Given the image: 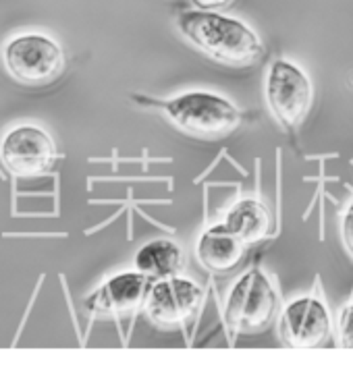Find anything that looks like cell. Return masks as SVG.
Wrapping results in <instances>:
<instances>
[{"mask_svg": "<svg viewBox=\"0 0 353 365\" xmlns=\"http://www.w3.org/2000/svg\"><path fill=\"white\" fill-rule=\"evenodd\" d=\"M179 31L212 61L229 67H245L264 54L254 29L218 11H185L177 17Z\"/></svg>", "mask_w": 353, "mask_h": 365, "instance_id": "cell-1", "label": "cell"}, {"mask_svg": "<svg viewBox=\"0 0 353 365\" xmlns=\"http://www.w3.org/2000/svg\"><path fill=\"white\" fill-rule=\"evenodd\" d=\"M133 100L160 110L177 129L198 139H222L237 131L243 120L231 100L208 91H189L168 100L135 96Z\"/></svg>", "mask_w": 353, "mask_h": 365, "instance_id": "cell-2", "label": "cell"}, {"mask_svg": "<svg viewBox=\"0 0 353 365\" xmlns=\"http://www.w3.org/2000/svg\"><path fill=\"white\" fill-rule=\"evenodd\" d=\"M279 312V295L270 278L262 268H252L243 274L231 289L225 305V328L233 336L258 334L275 319Z\"/></svg>", "mask_w": 353, "mask_h": 365, "instance_id": "cell-3", "label": "cell"}, {"mask_svg": "<svg viewBox=\"0 0 353 365\" xmlns=\"http://www.w3.org/2000/svg\"><path fill=\"white\" fill-rule=\"evenodd\" d=\"M266 100L272 116L291 135L300 131L314 100V88L306 73L297 65L277 61L266 79Z\"/></svg>", "mask_w": 353, "mask_h": 365, "instance_id": "cell-4", "label": "cell"}, {"mask_svg": "<svg viewBox=\"0 0 353 365\" xmlns=\"http://www.w3.org/2000/svg\"><path fill=\"white\" fill-rule=\"evenodd\" d=\"M4 67L15 81L40 88L61 77L65 71V54L54 40L40 34H27L4 48Z\"/></svg>", "mask_w": 353, "mask_h": 365, "instance_id": "cell-5", "label": "cell"}, {"mask_svg": "<svg viewBox=\"0 0 353 365\" xmlns=\"http://www.w3.org/2000/svg\"><path fill=\"white\" fill-rule=\"evenodd\" d=\"M204 301V289L181 276L154 280L145 299L143 312L160 328H183L198 318Z\"/></svg>", "mask_w": 353, "mask_h": 365, "instance_id": "cell-6", "label": "cell"}, {"mask_svg": "<svg viewBox=\"0 0 353 365\" xmlns=\"http://www.w3.org/2000/svg\"><path fill=\"white\" fill-rule=\"evenodd\" d=\"M0 160L15 177H40L56 160V145L46 131L38 127H17L0 143Z\"/></svg>", "mask_w": 353, "mask_h": 365, "instance_id": "cell-7", "label": "cell"}, {"mask_svg": "<svg viewBox=\"0 0 353 365\" xmlns=\"http://www.w3.org/2000/svg\"><path fill=\"white\" fill-rule=\"evenodd\" d=\"M152 282V278L141 272L117 274L86 299V309L94 318H131L143 309Z\"/></svg>", "mask_w": 353, "mask_h": 365, "instance_id": "cell-8", "label": "cell"}, {"mask_svg": "<svg viewBox=\"0 0 353 365\" xmlns=\"http://www.w3.org/2000/svg\"><path fill=\"white\" fill-rule=\"evenodd\" d=\"M282 342L291 349H318L330 339V314L318 297H300L282 309L279 319Z\"/></svg>", "mask_w": 353, "mask_h": 365, "instance_id": "cell-9", "label": "cell"}, {"mask_svg": "<svg viewBox=\"0 0 353 365\" xmlns=\"http://www.w3.org/2000/svg\"><path fill=\"white\" fill-rule=\"evenodd\" d=\"M245 247L247 243H243L235 232H231L229 228L222 225L208 228L200 241H198V259L200 264L216 276H229L241 266L243 257H245Z\"/></svg>", "mask_w": 353, "mask_h": 365, "instance_id": "cell-10", "label": "cell"}, {"mask_svg": "<svg viewBox=\"0 0 353 365\" xmlns=\"http://www.w3.org/2000/svg\"><path fill=\"white\" fill-rule=\"evenodd\" d=\"M225 227L235 232L243 243L254 245L268 237L272 228V216L270 210L260 200L245 197L229 207L225 216Z\"/></svg>", "mask_w": 353, "mask_h": 365, "instance_id": "cell-11", "label": "cell"}, {"mask_svg": "<svg viewBox=\"0 0 353 365\" xmlns=\"http://www.w3.org/2000/svg\"><path fill=\"white\" fill-rule=\"evenodd\" d=\"M183 266V251L168 239H154L135 253V268L152 280L177 276Z\"/></svg>", "mask_w": 353, "mask_h": 365, "instance_id": "cell-12", "label": "cell"}, {"mask_svg": "<svg viewBox=\"0 0 353 365\" xmlns=\"http://www.w3.org/2000/svg\"><path fill=\"white\" fill-rule=\"evenodd\" d=\"M339 339L343 349L353 351V303L347 305L339 316Z\"/></svg>", "mask_w": 353, "mask_h": 365, "instance_id": "cell-13", "label": "cell"}, {"mask_svg": "<svg viewBox=\"0 0 353 365\" xmlns=\"http://www.w3.org/2000/svg\"><path fill=\"white\" fill-rule=\"evenodd\" d=\"M341 241H343L345 251L353 259V202L347 205V210L341 218Z\"/></svg>", "mask_w": 353, "mask_h": 365, "instance_id": "cell-14", "label": "cell"}, {"mask_svg": "<svg viewBox=\"0 0 353 365\" xmlns=\"http://www.w3.org/2000/svg\"><path fill=\"white\" fill-rule=\"evenodd\" d=\"M198 9H204V11H220V9H227L231 6L233 0H193Z\"/></svg>", "mask_w": 353, "mask_h": 365, "instance_id": "cell-15", "label": "cell"}]
</instances>
